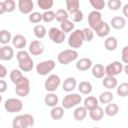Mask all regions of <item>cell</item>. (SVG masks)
<instances>
[{"label":"cell","instance_id":"4316f807","mask_svg":"<svg viewBox=\"0 0 128 128\" xmlns=\"http://www.w3.org/2000/svg\"><path fill=\"white\" fill-rule=\"evenodd\" d=\"M44 102L47 106L49 107H55L57 106L58 102H59V97L55 94V93H48L45 97H44Z\"/></svg>","mask_w":128,"mask_h":128},{"label":"cell","instance_id":"9a60e30c","mask_svg":"<svg viewBox=\"0 0 128 128\" xmlns=\"http://www.w3.org/2000/svg\"><path fill=\"white\" fill-rule=\"evenodd\" d=\"M11 42H12L13 47L16 48V49H19V50H23L25 48L26 44H27L26 38L21 34H17L15 36H13Z\"/></svg>","mask_w":128,"mask_h":128},{"label":"cell","instance_id":"f5cc1de1","mask_svg":"<svg viewBox=\"0 0 128 128\" xmlns=\"http://www.w3.org/2000/svg\"><path fill=\"white\" fill-rule=\"evenodd\" d=\"M4 13H6V12H5V7H4L3 2L0 1V15H2V14H4Z\"/></svg>","mask_w":128,"mask_h":128},{"label":"cell","instance_id":"e0dca14e","mask_svg":"<svg viewBox=\"0 0 128 128\" xmlns=\"http://www.w3.org/2000/svg\"><path fill=\"white\" fill-rule=\"evenodd\" d=\"M126 19L122 16H115L110 21V26L116 30H121L126 26Z\"/></svg>","mask_w":128,"mask_h":128},{"label":"cell","instance_id":"f546056e","mask_svg":"<svg viewBox=\"0 0 128 128\" xmlns=\"http://www.w3.org/2000/svg\"><path fill=\"white\" fill-rule=\"evenodd\" d=\"M119 112V107L116 103H109L106 105L105 109H104V113L107 115V116H110V117H113L115 115H117Z\"/></svg>","mask_w":128,"mask_h":128},{"label":"cell","instance_id":"44dd1931","mask_svg":"<svg viewBox=\"0 0 128 128\" xmlns=\"http://www.w3.org/2000/svg\"><path fill=\"white\" fill-rule=\"evenodd\" d=\"M102 85L108 89V90H111V89H114L117 87L118 85V81L115 77H112V76H105L103 77V80H102Z\"/></svg>","mask_w":128,"mask_h":128},{"label":"cell","instance_id":"30bf717a","mask_svg":"<svg viewBox=\"0 0 128 128\" xmlns=\"http://www.w3.org/2000/svg\"><path fill=\"white\" fill-rule=\"evenodd\" d=\"M48 36L50 38V40L56 44H61L64 42L66 34L64 32H62L59 28L57 27H52L49 29L48 31Z\"/></svg>","mask_w":128,"mask_h":128},{"label":"cell","instance_id":"9f6ffc18","mask_svg":"<svg viewBox=\"0 0 128 128\" xmlns=\"http://www.w3.org/2000/svg\"><path fill=\"white\" fill-rule=\"evenodd\" d=\"M0 60H1V47H0Z\"/></svg>","mask_w":128,"mask_h":128},{"label":"cell","instance_id":"8fae6325","mask_svg":"<svg viewBox=\"0 0 128 128\" xmlns=\"http://www.w3.org/2000/svg\"><path fill=\"white\" fill-rule=\"evenodd\" d=\"M102 14L99 11H91L88 14V24H89V28L92 29L93 31L96 29V27L102 22Z\"/></svg>","mask_w":128,"mask_h":128},{"label":"cell","instance_id":"1f68e13d","mask_svg":"<svg viewBox=\"0 0 128 128\" xmlns=\"http://www.w3.org/2000/svg\"><path fill=\"white\" fill-rule=\"evenodd\" d=\"M113 98H114V95H113L112 92H110V91H104V92H102L99 95L98 101L101 104H109V103L112 102Z\"/></svg>","mask_w":128,"mask_h":128},{"label":"cell","instance_id":"7dc6e473","mask_svg":"<svg viewBox=\"0 0 128 128\" xmlns=\"http://www.w3.org/2000/svg\"><path fill=\"white\" fill-rule=\"evenodd\" d=\"M29 56H30L29 52H27V51H25V50H19V51L17 52V54H16L17 61L23 60V59H25V58H27V57H29Z\"/></svg>","mask_w":128,"mask_h":128},{"label":"cell","instance_id":"816d5d0a","mask_svg":"<svg viewBox=\"0 0 128 128\" xmlns=\"http://www.w3.org/2000/svg\"><path fill=\"white\" fill-rule=\"evenodd\" d=\"M123 15H124V18L125 17H128V4H125L123 6Z\"/></svg>","mask_w":128,"mask_h":128},{"label":"cell","instance_id":"8d00e7d4","mask_svg":"<svg viewBox=\"0 0 128 128\" xmlns=\"http://www.w3.org/2000/svg\"><path fill=\"white\" fill-rule=\"evenodd\" d=\"M68 18H69V14H68V12H67L66 10H64V9H58V10L56 11V13H55V19H56V21H58L59 23L65 21V20H68Z\"/></svg>","mask_w":128,"mask_h":128},{"label":"cell","instance_id":"8992f818","mask_svg":"<svg viewBox=\"0 0 128 128\" xmlns=\"http://www.w3.org/2000/svg\"><path fill=\"white\" fill-rule=\"evenodd\" d=\"M61 84V79L57 74H51L48 76V78L45 80L44 83V88L46 89V91H48L49 93H54L58 87Z\"/></svg>","mask_w":128,"mask_h":128},{"label":"cell","instance_id":"ffe728a7","mask_svg":"<svg viewBox=\"0 0 128 128\" xmlns=\"http://www.w3.org/2000/svg\"><path fill=\"white\" fill-rule=\"evenodd\" d=\"M14 57V50L9 45H4L1 47V60L9 61Z\"/></svg>","mask_w":128,"mask_h":128},{"label":"cell","instance_id":"484cf974","mask_svg":"<svg viewBox=\"0 0 128 128\" xmlns=\"http://www.w3.org/2000/svg\"><path fill=\"white\" fill-rule=\"evenodd\" d=\"M92 75L97 78V79H101L105 76V67L102 64H95L92 65Z\"/></svg>","mask_w":128,"mask_h":128},{"label":"cell","instance_id":"d4e9b609","mask_svg":"<svg viewBox=\"0 0 128 128\" xmlns=\"http://www.w3.org/2000/svg\"><path fill=\"white\" fill-rule=\"evenodd\" d=\"M117 46H118V41L114 36H109L104 41V47L107 51H114L117 48Z\"/></svg>","mask_w":128,"mask_h":128},{"label":"cell","instance_id":"bcb514c9","mask_svg":"<svg viewBox=\"0 0 128 128\" xmlns=\"http://www.w3.org/2000/svg\"><path fill=\"white\" fill-rule=\"evenodd\" d=\"M83 12L81 11V10H78L77 12H75V13H73V14H71V18H72V22L74 23H79V22H81L82 20H83Z\"/></svg>","mask_w":128,"mask_h":128},{"label":"cell","instance_id":"ba28073f","mask_svg":"<svg viewBox=\"0 0 128 128\" xmlns=\"http://www.w3.org/2000/svg\"><path fill=\"white\" fill-rule=\"evenodd\" d=\"M4 108L9 113L20 112L23 108V102L18 98H9L5 101Z\"/></svg>","mask_w":128,"mask_h":128},{"label":"cell","instance_id":"c3c4849f","mask_svg":"<svg viewBox=\"0 0 128 128\" xmlns=\"http://www.w3.org/2000/svg\"><path fill=\"white\" fill-rule=\"evenodd\" d=\"M121 54H122V56H121L122 62H123L125 65H127V64H128V46H124V47H123Z\"/></svg>","mask_w":128,"mask_h":128},{"label":"cell","instance_id":"ee69618b","mask_svg":"<svg viewBox=\"0 0 128 128\" xmlns=\"http://www.w3.org/2000/svg\"><path fill=\"white\" fill-rule=\"evenodd\" d=\"M82 32H83V36H84V41H87V42H90L92 41V39L94 38V31L88 27L82 29Z\"/></svg>","mask_w":128,"mask_h":128},{"label":"cell","instance_id":"db71d44e","mask_svg":"<svg viewBox=\"0 0 128 128\" xmlns=\"http://www.w3.org/2000/svg\"><path fill=\"white\" fill-rule=\"evenodd\" d=\"M123 70L125 71V73H126V74H128V66H127V65H125V66L123 67Z\"/></svg>","mask_w":128,"mask_h":128},{"label":"cell","instance_id":"6da1fadb","mask_svg":"<svg viewBox=\"0 0 128 128\" xmlns=\"http://www.w3.org/2000/svg\"><path fill=\"white\" fill-rule=\"evenodd\" d=\"M34 125V117L31 114H22L16 116L12 121V128H28Z\"/></svg>","mask_w":128,"mask_h":128},{"label":"cell","instance_id":"60d3db41","mask_svg":"<svg viewBox=\"0 0 128 128\" xmlns=\"http://www.w3.org/2000/svg\"><path fill=\"white\" fill-rule=\"evenodd\" d=\"M107 6H108V8L110 10L117 11V10H119L121 8L122 2H121V0H109L107 2Z\"/></svg>","mask_w":128,"mask_h":128},{"label":"cell","instance_id":"9c48e42d","mask_svg":"<svg viewBox=\"0 0 128 128\" xmlns=\"http://www.w3.org/2000/svg\"><path fill=\"white\" fill-rule=\"evenodd\" d=\"M124 65L119 61H113L109 63L105 67V75L106 76H112L115 77L116 75H119L123 71Z\"/></svg>","mask_w":128,"mask_h":128},{"label":"cell","instance_id":"7c38bea8","mask_svg":"<svg viewBox=\"0 0 128 128\" xmlns=\"http://www.w3.org/2000/svg\"><path fill=\"white\" fill-rule=\"evenodd\" d=\"M29 54L33 56H39L44 52V45L40 40H33L29 44Z\"/></svg>","mask_w":128,"mask_h":128},{"label":"cell","instance_id":"83f0119b","mask_svg":"<svg viewBox=\"0 0 128 128\" xmlns=\"http://www.w3.org/2000/svg\"><path fill=\"white\" fill-rule=\"evenodd\" d=\"M88 114V111L83 107V106H79L77 107L74 112H73V117L76 121H82L85 119V117L87 116Z\"/></svg>","mask_w":128,"mask_h":128},{"label":"cell","instance_id":"f6af8a7d","mask_svg":"<svg viewBox=\"0 0 128 128\" xmlns=\"http://www.w3.org/2000/svg\"><path fill=\"white\" fill-rule=\"evenodd\" d=\"M54 19H55V13H54L52 10L44 11V13L42 14V20H43L44 22H46V23L52 22Z\"/></svg>","mask_w":128,"mask_h":128},{"label":"cell","instance_id":"6f0895ef","mask_svg":"<svg viewBox=\"0 0 128 128\" xmlns=\"http://www.w3.org/2000/svg\"><path fill=\"white\" fill-rule=\"evenodd\" d=\"M93 128H100V127H93Z\"/></svg>","mask_w":128,"mask_h":128},{"label":"cell","instance_id":"7a4b0ae2","mask_svg":"<svg viewBox=\"0 0 128 128\" xmlns=\"http://www.w3.org/2000/svg\"><path fill=\"white\" fill-rule=\"evenodd\" d=\"M83 42H84V36H83L82 30L75 29L70 33V35L68 37V45L72 49L76 50V49L80 48L83 45Z\"/></svg>","mask_w":128,"mask_h":128},{"label":"cell","instance_id":"f35d334b","mask_svg":"<svg viewBox=\"0 0 128 128\" xmlns=\"http://www.w3.org/2000/svg\"><path fill=\"white\" fill-rule=\"evenodd\" d=\"M22 77H23L22 71L19 70V69H13V70L10 72V80H11L14 84H16Z\"/></svg>","mask_w":128,"mask_h":128},{"label":"cell","instance_id":"d6986e66","mask_svg":"<svg viewBox=\"0 0 128 128\" xmlns=\"http://www.w3.org/2000/svg\"><path fill=\"white\" fill-rule=\"evenodd\" d=\"M77 86V81L74 77H67L63 84H62V89L65 92H72Z\"/></svg>","mask_w":128,"mask_h":128},{"label":"cell","instance_id":"7bdbcfd3","mask_svg":"<svg viewBox=\"0 0 128 128\" xmlns=\"http://www.w3.org/2000/svg\"><path fill=\"white\" fill-rule=\"evenodd\" d=\"M4 7H5V12L11 13L16 9V2L14 0H5L3 1Z\"/></svg>","mask_w":128,"mask_h":128},{"label":"cell","instance_id":"ab89813d","mask_svg":"<svg viewBox=\"0 0 128 128\" xmlns=\"http://www.w3.org/2000/svg\"><path fill=\"white\" fill-rule=\"evenodd\" d=\"M89 3H90V5L94 8L95 11H99V12H100V11L105 7V5H106L105 1H103V0H89Z\"/></svg>","mask_w":128,"mask_h":128},{"label":"cell","instance_id":"b9f144b4","mask_svg":"<svg viewBox=\"0 0 128 128\" xmlns=\"http://www.w3.org/2000/svg\"><path fill=\"white\" fill-rule=\"evenodd\" d=\"M29 22L33 23V24H38L39 22L42 21V14L39 12H32L29 14Z\"/></svg>","mask_w":128,"mask_h":128},{"label":"cell","instance_id":"7402d4cb","mask_svg":"<svg viewBox=\"0 0 128 128\" xmlns=\"http://www.w3.org/2000/svg\"><path fill=\"white\" fill-rule=\"evenodd\" d=\"M97 106H99V101L95 96H88L87 98H85L84 100V108L87 111H90L94 108H96Z\"/></svg>","mask_w":128,"mask_h":128},{"label":"cell","instance_id":"52a82bcc","mask_svg":"<svg viewBox=\"0 0 128 128\" xmlns=\"http://www.w3.org/2000/svg\"><path fill=\"white\" fill-rule=\"evenodd\" d=\"M56 66V63L54 60H45V61H42V62H39L36 66V72L41 75V76H45V75H48Z\"/></svg>","mask_w":128,"mask_h":128},{"label":"cell","instance_id":"4dcf8cb0","mask_svg":"<svg viewBox=\"0 0 128 128\" xmlns=\"http://www.w3.org/2000/svg\"><path fill=\"white\" fill-rule=\"evenodd\" d=\"M78 90L81 94L88 95L92 92V84L88 81H82L78 84Z\"/></svg>","mask_w":128,"mask_h":128},{"label":"cell","instance_id":"836d02e7","mask_svg":"<svg viewBox=\"0 0 128 128\" xmlns=\"http://www.w3.org/2000/svg\"><path fill=\"white\" fill-rule=\"evenodd\" d=\"M12 40V35L10 31L6 29L0 30V43L3 45H8V43Z\"/></svg>","mask_w":128,"mask_h":128},{"label":"cell","instance_id":"3957f363","mask_svg":"<svg viewBox=\"0 0 128 128\" xmlns=\"http://www.w3.org/2000/svg\"><path fill=\"white\" fill-rule=\"evenodd\" d=\"M77 58H78V52L74 49H65L61 51L57 56L58 62L63 65H67L70 62L75 61Z\"/></svg>","mask_w":128,"mask_h":128},{"label":"cell","instance_id":"2e32d148","mask_svg":"<svg viewBox=\"0 0 128 128\" xmlns=\"http://www.w3.org/2000/svg\"><path fill=\"white\" fill-rule=\"evenodd\" d=\"M18 65H19V70H21L22 72H30L33 69L34 62L31 56H29L23 60L18 61Z\"/></svg>","mask_w":128,"mask_h":128},{"label":"cell","instance_id":"4fadbf2b","mask_svg":"<svg viewBox=\"0 0 128 128\" xmlns=\"http://www.w3.org/2000/svg\"><path fill=\"white\" fill-rule=\"evenodd\" d=\"M17 7L22 14H30L34 8V3L32 0H19Z\"/></svg>","mask_w":128,"mask_h":128},{"label":"cell","instance_id":"e575fe53","mask_svg":"<svg viewBox=\"0 0 128 128\" xmlns=\"http://www.w3.org/2000/svg\"><path fill=\"white\" fill-rule=\"evenodd\" d=\"M60 30L62 32H64L65 34L70 33L74 30V23L70 20H65V21L60 23Z\"/></svg>","mask_w":128,"mask_h":128},{"label":"cell","instance_id":"d590c367","mask_svg":"<svg viewBox=\"0 0 128 128\" xmlns=\"http://www.w3.org/2000/svg\"><path fill=\"white\" fill-rule=\"evenodd\" d=\"M37 5L40 9L44 11H49L54 5V1L53 0H37Z\"/></svg>","mask_w":128,"mask_h":128},{"label":"cell","instance_id":"681fc988","mask_svg":"<svg viewBox=\"0 0 128 128\" xmlns=\"http://www.w3.org/2000/svg\"><path fill=\"white\" fill-rule=\"evenodd\" d=\"M7 73H8V71H7V68H6L4 65L0 64V79H3V78H5V77L7 76Z\"/></svg>","mask_w":128,"mask_h":128},{"label":"cell","instance_id":"d6a6232c","mask_svg":"<svg viewBox=\"0 0 128 128\" xmlns=\"http://www.w3.org/2000/svg\"><path fill=\"white\" fill-rule=\"evenodd\" d=\"M33 32H34V35H35L36 38H38V39H43V38L46 36L47 30H46V28H45L44 25L38 24V25H36V26L33 28Z\"/></svg>","mask_w":128,"mask_h":128},{"label":"cell","instance_id":"f1b7e54d","mask_svg":"<svg viewBox=\"0 0 128 128\" xmlns=\"http://www.w3.org/2000/svg\"><path fill=\"white\" fill-rule=\"evenodd\" d=\"M64 116V109L61 106H55L50 111V117L53 120H60Z\"/></svg>","mask_w":128,"mask_h":128},{"label":"cell","instance_id":"603a6c76","mask_svg":"<svg viewBox=\"0 0 128 128\" xmlns=\"http://www.w3.org/2000/svg\"><path fill=\"white\" fill-rule=\"evenodd\" d=\"M103 116H104V110L100 106H97L96 108L89 111V117L93 121H100L103 119Z\"/></svg>","mask_w":128,"mask_h":128},{"label":"cell","instance_id":"11a10c76","mask_svg":"<svg viewBox=\"0 0 128 128\" xmlns=\"http://www.w3.org/2000/svg\"><path fill=\"white\" fill-rule=\"evenodd\" d=\"M1 101H2V96H1V94H0V103H1Z\"/></svg>","mask_w":128,"mask_h":128},{"label":"cell","instance_id":"680465c9","mask_svg":"<svg viewBox=\"0 0 128 128\" xmlns=\"http://www.w3.org/2000/svg\"><path fill=\"white\" fill-rule=\"evenodd\" d=\"M0 120H1V117H0Z\"/></svg>","mask_w":128,"mask_h":128},{"label":"cell","instance_id":"ac0fdd59","mask_svg":"<svg viewBox=\"0 0 128 128\" xmlns=\"http://www.w3.org/2000/svg\"><path fill=\"white\" fill-rule=\"evenodd\" d=\"M92 67V60L90 58H80L76 62V69L79 71H87Z\"/></svg>","mask_w":128,"mask_h":128},{"label":"cell","instance_id":"cb8c5ba5","mask_svg":"<svg viewBox=\"0 0 128 128\" xmlns=\"http://www.w3.org/2000/svg\"><path fill=\"white\" fill-rule=\"evenodd\" d=\"M66 11L68 12V14H73L75 12H77L78 10H80V1L79 0H66Z\"/></svg>","mask_w":128,"mask_h":128},{"label":"cell","instance_id":"5bb4252c","mask_svg":"<svg viewBox=\"0 0 128 128\" xmlns=\"http://www.w3.org/2000/svg\"><path fill=\"white\" fill-rule=\"evenodd\" d=\"M94 33H96V35L100 38H103V37H106L108 36V34L110 33V25L105 22V21H102L97 27L96 29L94 30Z\"/></svg>","mask_w":128,"mask_h":128},{"label":"cell","instance_id":"277c9868","mask_svg":"<svg viewBox=\"0 0 128 128\" xmlns=\"http://www.w3.org/2000/svg\"><path fill=\"white\" fill-rule=\"evenodd\" d=\"M15 92L20 97H26L30 93V81L27 77L23 76L15 84Z\"/></svg>","mask_w":128,"mask_h":128},{"label":"cell","instance_id":"74e56055","mask_svg":"<svg viewBox=\"0 0 128 128\" xmlns=\"http://www.w3.org/2000/svg\"><path fill=\"white\" fill-rule=\"evenodd\" d=\"M116 92L119 97H126L128 95V83L124 82L121 83L120 85H117Z\"/></svg>","mask_w":128,"mask_h":128},{"label":"cell","instance_id":"5b68a950","mask_svg":"<svg viewBox=\"0 0 128 128\" xmlns=\"http://www.w3.org/2000/svg\"><path fill=\"white\" fill-rule=\"evenodd\" d=\"M82 101V97L80 94L77 93H69L66 96H64L62 100V107L63 109H71L72 107L77 106Z\"/></svg>","mask_w":128,"mask_h":128},{"label":"cell","instance_id":"f907efd6","mask_svg":"<svg viewBox=\"0 0 128 128\" xmlns=\"http://www.w3.org/2000/svg\"><path fill=\"white\" fill-rule=\"evenodd\" d=\"M7 87H8L7 86V82L5 80H3V79H0V94L6 92Z\"/></svg>","mask_w":128,"mask_h":128}]
</instances>
